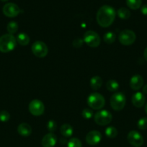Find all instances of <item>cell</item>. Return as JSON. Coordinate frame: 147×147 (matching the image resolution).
<instances>
[{"label": "cell", "instance_id": "obj_10", "mask_svg": "<svg viewBox=\"0 0 147 147\" xmlns=\"http://www.w3.org/2000/svg\"><path fill=\"white\" fill-rule=\"evenodd\" d=\"M128 142L134 147H140L144 144V138L142 135L137 131L133 130L128 133L127 136Z\"/></svg>", "mask_w": 147, "mask_h": 147}, {"label": "cell", "instance_id": "obj_35", "mask_svg": "<svg viewBox=\"0 0 147 147\" xmlns=\"http://www.w3.org/2000/svg\"><path fill=\"white\" fill-rule=\"evenodd\" d=\"M145 111L147 114V103H146V106H145Z\"/></svg>", "mask_w": 147, "mask_h": 147}, {"label": "cell", "instance_id": "obj_23", "mask_svg": "<svg viewBox=\"0 0 147 147\" xmlns=\"http://www.w3.org/2000/svg\"><path fill=\"white\" fill-rule=\"evenodd\" d=\"M105 135L110 139H114L118 136V130L114 126H108L105 129Z\"/></svg>", "mask_w": 147, "mask_h": 147}, {"label": "cell", "instance_id": "obj_17", "mask_svg": "<svg viewBox=\"0 0 147 147\" xmlns=\"http://www.w3.org/2000/svg\"><path fill=\"white\" fill-rule=\"evenodd\" d=\"M60 131L62 136H63L64 137L69 138L71 137L73 135L74 129L73 127L70 124H69V123H64V124H63L61 126Z\"/></svg>", "mask_w": 147, "mask_h": 147}, {"label": "cell", "instance_id": "obj_22", "mask_svg": "<svg viewBox=\"0 0 147 147\" xmlns=\"http://www.w3.org/2000/svg\"><path fill=\"white\" fill-rule=\"evenodd\" d=\"M126 4L130 9L136 10L139 9L141 6L142 0H125Z\"/></svg>", "mask_w": 147, "mask_h": 147}, {"label": "cell", "instance_id": "obj_7", "mask_svg": "<svg viewBox=\"0 0 147 147\" xmlns=\"http://www.w3.org/2000/svg\"><path fill=\"white\" fill-rule=\"evenodd\" d=\"M136 39L135 32L132 30H124L120 32L118 36V40L120 42L125 46L131 45Z\"/></svg>", "mask_w": 147, "mask_h": 147}, {"label": "cell", "instance_id": "obj_2", "mask_svg": "<svg viewBox=\"0 0 147 147\" xmlns=\"http://www.w3.org/2000/svg\"><path fill=\"white\" fill-rule=\"evenodd\" d=\"M17 40L13 34H5L0 37V52L10 53L15 48Z\"/></svg>", "mask_w": 147, "mask_h": 147}, {"label": "cell", "instance_id": "obj_19", "mask_svg": "<svg viewBox=\"0 0 147 147\" xmlns=\"http://www.w3.org/2000/svg\"><path fill=\"white\" fill-rule=\"evenodd\" d=\"M17 42L22 46H26L30 42V37L24 32L19 33L16 37Z\"/></svg>", "mask_w": 147, "mask_h": 147}, {"label": "cell", "instance_id": "obj_18", "mask_svg": "<svg viewBox=\"0 0 147 147\" xmlns=\"http://www.w3.org/2000/svg\"><path fill=\"white\" fill-rule=\"evenodd\" d=\"M90 87L92 90H97L102 85V80L99 76H94L90 79Z\"/></svg>", "mask_w": 147, "mask_h": 147}, {"label": "cell", "instance_id": "obj_6", "mask_svg": "<svg viewBox=\"0 0 147 147\" xmlns=\"http://www.w3.org/2000/svg\"><path fill=\"white\" fill-rule=\"evenodd\" d=\"M94 119L97 124L99 126H105L112 121V113L107 110H101L95 113Z\"/></svg>", "mask_w": 147, "mask_h": 147}, {"label": "cell", "instance_id": "obj_30", "mask_svg": "<svg viewBox=\"0 0 147 147\" xmlns=\"http://www.w3.org/2000/svg\"><path fill=\"white\" fill-rule=\"evenodd\" d=\"M10 115L6 111H0V121L7 122L10 120Z\"/></svg>", "mask_w": 147, "mask_h": 147}, {"label": "cell", "instance_id": "obj_32", "mask_svg": "<svg viewBox=\"0 0 147 147\" xmlns=\"http://www.w3.org/2000/svg\"><path fill=\"white\" fill-rule=\"evenodd\" d=\"M141 11L144 15L147 16V4H144L141 7Z\"/></svg>", "mask_w": 147, "mask_h": 147}, {"label": "cell", "instance_id": "obj_20", "mask_svg": "<svg viewBox=\"0 0 147 147\" xmlns=\"http://www.w3.org/2000/svg\"><path fill=\"white\" fill-rule=\"evenodd\" d=\"M106 88L110 92H115L119 88V83L117 80L111 79L107 82Z\"/></svg>", "mask_w": 147, "mask_h": 147}, {"label": "cell", "instance_id": "obj_14", "mask_svg": "<svg viewBox=\"0 0 147 147\" xmlns=\"http://www.w3.org/2000/svg\"><path fill=\"white\" fill-rule=\"evenodd\" d=\"M144 86V78L140 75H135L130 80V87L134 90H138Z\"/></svg>", "mask_w": 147, "mask_h": 147}, {"label": "cell", "instance_id": "obj_25", "mask_svg": "<svg viewBox=\"0 0 147 147\" xmlns=\"http://www.w3.org/2000/svg\"><path fill=\"white\" fill-rule=\"evenodd\" d=\"M7 32H9V34H13L14 33H16L18 30V24H17L16 22L12 21L7 24Z\"/></svg>", "mask_w": 147, "mask_h": 147}, {"label": "cell", "instance_id": "obj_4", "mask_svg": "<svg viewBox=\"0 0 147 147\" xmlns=\"http://www.w3.org/2000/svg\"><path fill=\"white\" fill-rule=\"evenodd\" d=\"M126 103L125 96L121 92H115L110 98V106L113 110L119 111L124 109Z\"/></svg>", "mask_w": 147, "mask_h": 147}, {"label": "cell", "instance_id": "obj_27", "mask_svg": "<svg viewBox=\"0 0 147 147\" xmlns=\"http://www.w3.org/2000/svg\"><path fill=\"white\" fill-rule=\"evenodd\" d=\"M137 126L140 130H146L147 129V118L143 117L138 120Z\"/></svg>", "mask_w": 147, "mask_h": 147}, {"label": "cell", "instance_id": "obj_16", "mask_svg": "<svg viewBox=\"0 0 147 147\" xmlns=\"http://www.w3.org/2000/svg\"><path fill=\"white\" fill-rule=\"evenodd\" d=\"M17 132L20 136L27 137L32 134V128L28 123H22L17 127Z\"/></svg>", "mask_w": 147, "mask_h": 147}, {"label": "cell", "instance_id": "obj_12", "mask_svg": "<svg viewBox=\"0 0 147 147\" xmlns=\"http://www.w3.org/2000/svg\"><path fill=\"white\" fill-rule=\"evenodd\" d=\"M86 143L91 146H95L98 144L102 140V134L98 131H91L86 136Z\"/></svg>", "mask_w": 147, "mask_h": 147}, {"label": "cell", "instance_id": "obj_13", "mask_svg": "<svg viewBox=\"0 0 147 147\" xmlns=\"http://www.w3.org/2000/svg\"><path fill=\"white\" fill-rule=\"evenodd\" d=\"M57 142V136L53 133L47 134L42 139L43 147H54Z\"/></svg>", "mask_w": 147, "mask_h": 147}, {"label": "cell", "instance_id": "obj_26", "mask_svg": "<svg viewBox=\"0 0 147 147\" xmlns=\"http://www.w3.org/2000/svg\"><path fill=\"white\" fill-rule=\"evenodd\" d=\"M67 147H82V142L77 138H71L68 142Z\"/></svg>", "mask_w": 147, "mask_h": 147}, {"label": "cell", "instance_id": "obj_3", "mask_svg": "<svg viewBox=\"0 0 147 147\" xmlns=\"http://www.w3.org/2000/svg\"><path fill=\"white\" fill-rule=\"evenodd\" d=\"M87 104L93 110H100L105 106V98L98 93H92L88 96Z\"/></svg>", "mask_w": 147, "mask_h": 147}, {"label": "cell", "instance_id": "obj_34", "mask_svg": "<svg viewBox=\"0 0 147 147\" xmlns=\"http://www.w3.org/2000/svg\"><path fill=\"white\" fill-rule=\"evenodd\" d=\"M144 58H145V60L147 61V47L145 49V50H144Z\"/></svg>", "mask_w": 147, "mask_h": 147}, {"label": "cell", "instance_id": "obj_9", "mask_svg": "<svg viewBox=\"0 0 147 147\" xmlns=\"http://www.w3.org/2000/svg\"><path fill=\"white\" fill-rule=\"evenodd\" d=\"M28 109L32 115L35 116H39L43 115L44 113L45 106L41 100L35 99L29 103Z\"/></svg>", "mask_w": 147, "mask_h": 147}, {"label": "cell", "instance_id": "obj_15", "mask_svg": "<svg viewBox=\"0 0 147 147\" xmlns=\"http://www.w3.org/2000/svg\"><path fill=\"white\" fill-rule=\"evenodd\" d=\"M133 105L136 108H141L144 105L146 101L145 96L143 93L141 92H136L134 93L131 98Z\"/></svg>", "mask_w": 147, "mask_h": 147}, {"label": "cell", "instance_id": "obj_36", "mask_svg": "<svg viewBox=\"0 0 147 147\" xmlns=\"http://www.w3.org/2000/svg\"><path fill=\"white\" fill-rule=\"evenodd\" d=\"M1 1H8V0H1Z\"/></svg>", "mask_w": 147, "mask_h": 147}, {"label": "cell", "instance_id": "obj_8", "mask_svg": "<svg viewBox=\"0 0 147 147\" xmlns=\"http://www.w3.org/2000/svg\"><path fill=\"white\" fill-rule=\"evenodd\" d=\"M32 53L35 56L40 58L45 57L48 53V48L46 43L41 41H36L31 47Z\"/></svg>", "mask_w": 147, "mask_h": 147}, {"label": "cell", "instance_id": "obj_5", "mask_svg": "<svg viewBox=\"0 0 147 147\" xmlns=\"http://www.w3.org/2000/svg\"><path fill=\"white\" fill-rule=\"evenodd\" d=\"M83 41L89 47H97L100 45L101 39L96 32L89 30V31H86L84 34Z\"/></svg>", "mask_w": 147, "mask_h": 147}, {"label": "cell", "instance_id": "obj_29", "mask_svg": "<svg viewBox=\"0 0 147 147\" xmlns=\"http://www.w3.org/2000/svg\"><path fill=\"white\" fill-rule=\"evenodd\" d=\"M82 116L85 119H90L93 116V111L90 109H84L82 111Z\"/></svg>", "mask_w": 147, "mask_h": 147}, {"label": "cell", "instance_id": "obj_11", "mask_svg": "<svg viewBox=\"0 0 147 147\" xmlns=\"http://www.w3.org/2000/svg\"><path fill=\"white\" fill-rule=\"evenodd\" d=\"M3 14L7 17H15L20 13V9L14 3H7L2 8Z\"/></svg>", "mask_w": 147, "mask_h": 147}, {"label": "cell", "instance_id": "obj_28", "mask_svg": "<svg viewBox=\"0 0 147 147\" xmlns=\"http://www.w3.org/2000/svg\"><path fill=\"white\" fill-rule=\"evenodd\" d=\"M57 128V123L55 121L50 120L47 123V129L50 131V133L55 131Z\"/></svg>", "mask_w": 147, "mask_h": 147}, {"label": "cell", "instance_id": "obj_21", "mask_svg": "<svg viewBox=\"0 0 147 147\" xmlns=\"http://www.w3.org/2000/svg\"><path fill=\"white\" fill-rule=\"evenodd\" d=\"M117 14L122 20H128L131 17V11L125 7H121L117 11Z\"/></svg>", "mask_w": 147, "mask_h": 147}, {"label": "cell", "instance_id": "obj_31", "mask_svg": "<svg viewBox=\"0 0 147 147\" xmlns=\"http://www.w3.org/2000/svg\"><path fill=\"white\" fill-rule=\"evenodd\" d=\"M83 40L82 39H76L73 42V45L75 47H80L83 45Z\"/></svg>", "mask_w": 147, "mask_h": 147}, {"label": "cell", "instance_id": "obj_1", "mask_svg": "<svg viewBox=\"0 0 147 147\" xmlns=\"http://www.w3.org/2000/svg\"><path fill=\"white\" fill-rule=\"evenodd\" d=\"M116 12L113 7L109 5H103L98 9L96 20L98 24L102 27H108L113 23Z\"/></svg>", "mask_w": 147, "mask_h": 147}, {"label": "cell", "instance_id": "obj_33", "mask_svg": "<svg viewBox=\"0 0 147 147\" xmlns=\"http://www.w3.org/2000/svg\"><path fill=\"white\" fill-rule=\"evenodd\" d=\"M143 93L147 94V84L146 86H144V88H143Z\"/></svg>", "mask_w": 147, "mask_h": 147}, {"label": "cell", "instance_id": "obj_24", "mask_svg": "<svg viewBox=\"0 0 147 147\" xmlns=\"http://www.w3.org/2000/svg\"><path fill=\"white\" fill-rule=\"evenodd\" d=\"M116 36L112 32H108L103 36V40L107 44H112L115 42Z\"/></svg>", "mask_w": 147, "mask_h": 147}]
</instances>
